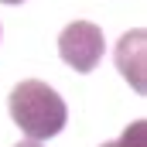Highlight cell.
Returning a JSON list of instances; mask_svg holds the SVG:
<instances>
[{
    "label": "cell",
    "instance_id": "cell-1",
    "mask_svg": "<svg viewBox=\"0 0 147 147\" xmlns=\"http://www.w3.org/2000/svg\"><path fill=\"white\" fill-rule=\"evenodd\" d=\"M7 110H10V120L21 127V134H28V140H38V144L62 134L69 120L62 96L38 79H24L10 89Z\"/></svg>",
    "mask_w": 147,
    "mask_h": 147
},
{
    "label": "cell",
    "instance_id": "cell-2",
    "mask_svg": "<svg viewBox=\"0 0 147 147\" xmlns=\"http://www.w3.org/2000/svg\"><path fill=\"white\" fill-rule=\"evenodd\" d=\"M103 28L92 21H72L62 34H58V55L62 62L75 72H92L103 58Z\"/></svg>",
    "mask_w": 147,
    "mask_h": 147
},
{
    "label": "cell",
    "instance_id": "cell-3",
    "mask_svg": "<svg viewBox=\"0 0 147 147\" xmlns=\"http://www.w3.org/2000/svg\"><path fill=\"white\" fill-rule=\"evenodd\" d=\"M116 65L134 82L137 92H144V31H134V34L120 38V45H116Z\"/></svg>",
    "mask_w": 147,
    "mask_h": 147
},
{
    "label": "cell",
    "instance_id": "cell-4",
    "mask_svg": "<svg viewBox=\"0 0 147 147\" xmlns=\"http://www.w3.org/2000/svg\"><path fill=\"white\" fill-rule=\"evenodd\" d=\"M144 134H147L144 120H137L134 127H127V130H123V137H120V140H110V144H103V147H144Z\"/></svg>",
    "mask_w": 147,
    "mask_h": 147
},
{
    "label": "cell",
    "instance_id": "cell-5",
    "mask_svg": "<svg viewBox=\"0 0 147 147\" xmlns=\"http://www.w3.org/2000/svg\"><path fill=\"white\" fill-rule=\"evenodd\" d=\"M17 147H41L38 140H24V144H17Z\"/></svg>",
    "mask_w": 147,
    "mask_h": 147
},
{
    "label": "cell",
    "instance_id": "cell-6",
    "mask_svg": "<svg viewBox=\"0 0 147 147\" xmlns=\"http://www.w3.org/2000/svg\"><path fill=\"white\" fill-rule=\"evenodd\" d=\"M0 3H24V0H0Z\"/></svg>",
    "mask_w": 147,
    "mask_h": 147
}]
</instances>
